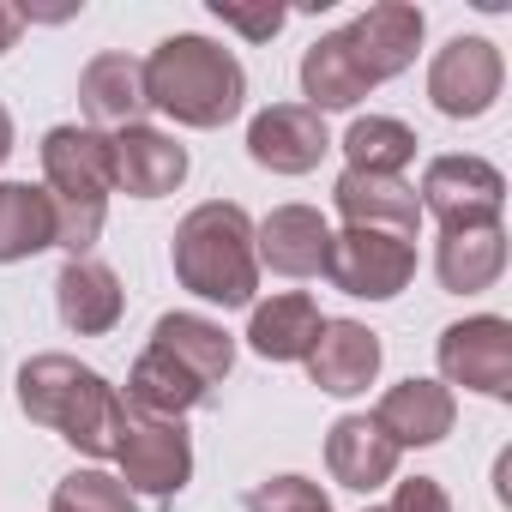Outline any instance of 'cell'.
Instances as JSON below:
<instances>
[{"mask_svg":"<svg viewBox=\"0 0 512 512\" xmlns=\"http://www.w3.org/2000/svg\"><path fill=\"white\" fill-rule=\"evenodd\" d=\"M19 410L43 428H55L67 446H79L85 458H115V434H121V386H109L97 368H85L79 356L43 350L19 368Z\"/></svg>","mask_w":512,"mask_h":512,"instance_id":"6da1fadb","label":"cell"},{"mask_svg":"<svg viewBox=\"0 0 512 512\" xmlns=\"http://www.w3.org/2000/svg\"><path fill=\"white\" fill-rule=\"evenodd\" d=\"M139 67H145V109H157L181 127H223L247 103L241 61L211 37H193V31L163 37Z\"/></svg>","mask_w":512,"mask_h":512,"instance_id":"7a4b0ae2","label":"cell"},{"mask_svg":"<svg viewBox=\"0 0 512 512\" xmlns=\"http://www.w3.org/2000/svg\"><path fill=\"white\" fill-rule=\"evenodd\" d=\"M169 260L181 290H193L211 308H247L260 290V260H253V217L235 199H205L175 223Z\"/></svg>","mask_w":512,"mask_h":512,"instance_id":"3957f363","label":"cell"},{"mask_svg":"<svg viewBox=\"0 0 512 512\" xmlns=\"http://www.w3.org/2000/svg\"><path fill=\"white\" fill-rule=\"evenodd\" d=\"M43 193L55 205V247H67V260H91L103 217H109V193H115L109 133L49 127L43 133Z\"/></svg>","mask_w":512,"mask_h":512,"instance_id":"277c9868","label":"cell"},{"mask_svg":"<svg viewBox=\"0 0 512 512\" xmlns=\"http://www.w3.org/2000/svg\"><path fill=\"white\" fill-rule=\"evenodd\" d=\"M326 278L332 290L356 302H392L416 278V241L386 235V229H344L326 247Z\"/></svg>","mask_w":512,"mask_h":512,"instance_id":"5b68a950","label":"cell"},{"mask_svg":"<svg viewBox=\"0 0 512 512\" xmlns=\"http://www.w3.org/2000/svg\"><path fill=\"white\" fill-rule=\"evenodd\" d=\"M115 464H121V482L133 494L169 500L193 476V440H187L181 422H163V416H145V410H121Z\"/></svg>","mask_w":512,"mask_h":512,"instance_id":"8992f818","label":"cell"},{"mask_svg":"<svg viewBox=\"0 0 512 512\" xmlns=\"http://www.w3.org/2000/svg\"><path fill=\"white\" fill-rule=\"evenodd\" d=\"M440 386H464L482 398H512V320L470 314L440 332Z\"/></svg>","mask_w":512,"mask_h":512,"instance_id":"52a82bcc","label":"cell"},{"mask_svg":"<svg viewBox=\"0 0 512 512\" xmlns=\"http://www.w3.org/2000/svg\"><path fill=\"white\" fill-rule=\"evenodd\" d=\"M500 85H506V61L488 37H452L428 61V103L446 121H482L500 103Z\"/></svg>","mask_w":512,"mask_h":512,"instance_id":"ba28073f","label":"cell"},{"mask_svg":"<svg viewBox=\"0 0 512 512\" xmlns=\"http://www.w3.org/2000/svg\"><path fill=\"white\" fill-rule=\"evenodd\" d=\"M422 217H440V229H470V223H500L506 205V175L488 157H434L422 169Z\"/></svg>","mask_w":512,"mask_h":512,"instance_id":"9c48e42d","label":"cell"},{"mask_svg":"<svg viewBox=\"0 0 512 512\" xmlns=\"http://www.w3.org/2000/svg\"><path fill=\"white\" fill-rule=\"evenodd\" d=\"M422 31H428L422 7H410V0H380V7H368V13L344 31V49H350L356 73H362L368 85H386V79H398V73L416 61Z\"/></svg>","mask_w":512,"mask_h":512,"instance_id":"30bf717a","label":"cell"},{"mask_svg":"<svg viewBox=\"0 0 512 512\" xmlns=\"http://www.w3.org/2000/svg\"><path fill=\"white\" fill-rule=\"evenodd\" d=\"M326 151H332V133L302 103H272L247 121V157L272 175H308V169H320Z\"/></svg>","mask_w":512,"mask_h":512,"instance_id":"8fae6325","label":"cell"},{"mask_svg":"<svg viewBox=\"0 0 512 512\" xmlns=\"http://www.w3.org/2000/svg\"><path fill=\"white\" fill-rule=\"evenodd\" d=\"M326 247H332V223L314 205H272L253 223V260L272 266L278 278H320Z\"/></svg>","mask_w":512,"mask_h":512,"instance_id":"7c38bea8","label":"cell"},{"mask_svg":"<svg viewBox=\"0 0 512 512\" xmlns=\"http://www.w3.org/2000/svg\"><path fill=\"white\" fill-rule=\"evenodd\" d=\"M109 169H115V193L127 199H163L187 181V145H175L169 133L133 121L109 133Z\"/></svg>","mask_w":512,"mask_h":512,"instance_id":"4fadbf2b","label":"cell"},{"mask_svg":"<svg viewBox=\"0 0 512 512\" xmlns=\"http://www.w3.org/2000/svg\"><path fill=\"white\" fill-rule=\"evenodd\" d=\"M452 422H458V398H452V386L422 380V374L386 386V398L374 404V428H380L398 452H404V446H440V440L452 434Z\"/></svg>","mask_w":512,"mask_h":512,"instance_id":"5bb4252c","label":"cell"},{"mask_svg":"<svg viewBox=\"0 0 512 512\" xmlns=\"http://www.w3.org/2000/svg\"><path fill=\"white\" fill-rule=\"evenodd\" d=\"M332 205H338L344 229H386V235H404V241H416V229H422V199L404 175L344 169L338 187H332Z\"/></svg>","mask_w":512,"mask_h":512,"instance_id":"9a60e30c","label":"cell"},{"mask_svg":"<svg viewBox=\"0 0 512 512\" xmlns=\"http://www.w3.org/2000/svg\"><path fill=\"white\" fill-rule=\"evenodd\" d=\"M380 332H368L362 320H326L314 350H308V380L332 398H356L374 386L380 374Z\"/></svg>","mask_w":512,"mask_h":512,"instance_id":"2e32d148","label":"cell"},{"mask_svg":"<svg viewBox=\"0 0 512 512\" xmlns=\"http://www.w3.org/2000/svg\"><path fill=\"white\" fill-rule=\"evenodd\" d=\"M79 109H85V127L97 133H115V127H133L145 115V67L121 49L85 61L79 73Z\"/></svg>","mask_w":512,"mask_h":512,"instance_id":"e0dca14e","label":"cell"},{"mask_svg":"<svg viewBox=\"0 0 512 512\" xmlns=\"http://www.w3.org/2000/svg\"><path fill=\"white\" fill-rule=\"evenodd\" d=\"M55 308H61V326H67V332L103 338V332L121 326L127 290H121V278H115L103 260H67L61 278H55Z\"/></svg>","mask_w":512,"mask_h":512,"instance_id":"ac0fdd59","label":"cell"},{"mask_svg":"<svg viewBox=\"0 0 512 512\" xmlns=\"http://www.w3.org/2000/svg\"><path fill=\"white\" fill-rule=\"evenodd\" d=\"M506 272V229L500 223H470V229H440L434 247V278L452 296H476L494 290Z\"/></svg>","mask_w":512,"mask_h":512,"instance_id":"d6986e66","label":"cell"},{"mask_svg":"<svg viewBox=\"0 0 512 512\" xmlns=\"http://www.w3.org/2000/svg\"><path fill=\"white\" fill-rule=\"evenodd\" d=\"M326 470L338 488L374 494L398 476V446L374 428V416H338L326 434Z\"/></svg>","mask_w":512,"mask_h":512,"instance_id":"ffe728a7","label":"cell"},{"mask_svg":"<svg viewBox=\"0 0 512 512\" xmlns=\"http://www.w3.org/2000/svg\"><path fill=\"white\" fill-rule=\"evenodd\" d=\"M151 350H163L169 362H181L205 392L223 386L229 368H235V338L217 320H205V314H163L151 326Z\"/></svg>","mask_w":512,"mask_h":512,"instance_id":"44dd1931","label":"cell"},{"mask_svg":"<svg viewBox=\"0 0 512 512\" xmlns=\"http://www.w3.org/2000/svg\"><path fill=\"white\" fill-rule=\"evenodd\" d=\"M320 326H326L320 302L302 296V290H284V296H272V302H253L247 344H253V356H266V362H308Z\"/></svg>","mask_w":512,"mask_h":512,"instance_id":"7402d4cb","label":"cell"},{"mask_svg":"<svg viewBox=\"0 0 512 512\" xmlns=\"http://www.w3.org/2000/svg\"><path fill=\"white\" fill-rule=\"evenodd\" d=\"M127 410H145V416H163V422H181L187 410H199L211 392L181 368V362H169L163 350H139V362H133V374H127Z\"/></svg>","mask_w":512,"mask_h":512,"instance_id":"603a6c76","label":"cell"},{"mask_svg":"<svg viewBox=\"0 0 512 512\" xmlns=\"http://www.w3.org/2000/svg\"><path fill=\"white\" fill-rule=\"evenodd\" d=\"M368 91H374V85L356 73V61H350V49H344V31L308 43V55H302V97H308V103H302V109H314V115L326 121L332 109H356Z\"/></svg>","mask_w":512,"mask_h":512,"instance_id":"cb8c5ba5","label":"cell"},{"mask_svg":"<svg viewBox=\"0 0 512 512\" xmlns=\"http://www.w3.org/2000/svg\"><path fill=\"white\" fill-rule=\"evenodd\" d=\"M43 247H55V205L31 181H0V266L37 260Z\"/></svg>","mask_w":512,"mask_h":512,"instance_id":"d4e9b609","label":"cell"},{"mask_svg":"<svg viewBox=\"0 0 512 512\" xmlns=\"http://www.w3.org/2000/svg\"><path fill=\"white\" fill-rule=\"evenodd\" d=\"M344 157L356 175H404L416 163V133L392 115H356L344 133Z\"/></svg>","mask_w":512,"mask_h":512,"instance_id":"484cf974","label":"cell"},{"mask_svg":"<svg viewBox=\"0 0 512 512\" xmlns=\"http://www.w3.org/2000/svg\"><path fill=\"white\" fill-rule=\"evenodd\" d=\"M49 512H139V500H133V488H127L121 476H109V470H73V476L55 482Z\"/></svg>","mask_w":512,"mask_h":512,"instance_id":"4316f807","label":"cell"},{"mask_svg":"<svg viewBox=\"0 0 512 512\" xmlns=\"http://www.w3.org/2000/svg\"><path fill=\"white\" fill-rule=\"evenodd\" d=\"M241 506H247V512H332L326 488L308 482V476H266V482L247 488Z\"/></svg>","mask_w":512,"mask_h":512,"instance_id":"83f0119b","label":"cell"},{"mask_svg":"<svg viewBox=\"0 0 512 512\" xmlns=\"http://www.w3.org/2000/svg\"><path fill=\"white\" fill-rule=\"evenodd\" d=\"M211 19L217 25H229V31H241L247 43H272L278 31H284V7H272V0H266V7H241V0H211Z\"/></svg>","mask_w":512,"mask_h":512,"instance_id":"f1b7e54d","label":"cell"},{"mask_svg":"<svg viewBox=\"0 0 512 512\" xmlns=\"http://www.w3.org/2000/svg\"><path fill=\"white\" fill-rule=\"evenodd\" d=\"M386 512H452V494L434 482V476H404L392 488V506Z\"/></svg>","mask_w":512,"mask_h":512,"instance_id":"f546056e","label":"cell"},{"mask_svg":"<svg viewBox=\"0 0 512 512\" xmlns=\"http://www.w3.org/2000/svg\"><path fill=\"white\" fill-rule=\"evenodd\" d=\"M19 31H25V13H19V7H7V0H0V55H7V49L19 43Z\"/></svg>","mask_w":512,"mask_h":512,"instance_id":"4dcf8cb0","label":"cell"},{"mask_svg":"<svg viewBox=\"0 0 512 512\" xmlns=\"http://www.w3.org/2000/svg\"><path fill=\"white\" fill-rule=\"evenodd\" d=\"M7 151H13V115H7V103H0V163H7Z\"/></svg>","mask_w":512,"mask_h":512,"instance_id":"1f68e13d","label":"cell"},{"mask_svg":"<svg viewBox=\"0 0 512 512\" xmlns=\"http://www.w3.org/2000/svg\"><path fill=\"white\" fill-rule=\"evenodd\" d=\"M368 512H386V506H368Z\"/></svg>","mask_w":512,"mask_h":512,"instance_id":"d6a6232c","label":"cell"}]
</instances>
